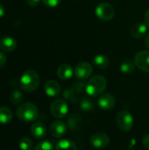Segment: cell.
<instances>
[{"instance_id": "obj_1", "label": "cell", "mask_w": 149, "mask_h": 150, "mask_svg": "<svg viewBox=\"0 0 149 150\" xmlns=\"http://www.w3.org/2000/svg\"><path fill=\"white\" fill-rule=\"evenodd\" d=\"M40 79L38 73L35 70L28 69L22 74L19 80V84L24 91L27 92H32L37 90L40 85Z\"/></svg>"}, {"instance_id": "obj_2", "label": "cell", "mask_w": 149, "mask_h": 150, "mask_svg": "<svg viewBox=\"0 0 149 150\" xmlns=\"http://www.w3.org/2000/svg\"><path fill=\"white\" fill-rule=\"evenodd\" d=\"M107 86V81L103 76H95L91 77L85 85V92L90 97L102 95Z\"/></svg>"}, {"instance_id": "obj_3", "label": "cell", "mask_w": 149, "mask_h": 150, "mask_svg": "<svg viewBox=\"0 0 149 150\" xmlns=\"http://www.w3.org/2000/svg\"><path fill=\"white\" fill-rule=\"evenodd\" d=\"M17 117L21 121L25 123H31L37 120L39 112L37 106L30 102L22 104L17 109Z\"/></svg>"}, {"instance_id": "obj_4", "label": "cell", "mask_w": 149, "mask_h": 150, "mask_svg": "<svg viewBox=\"0 0 149 150\" xmlns=\"http://www.w3.org/2000/svg\"><path fill=\"white\" fill-rule=\"evenodd\" d=\"M118 127L124 132H129L133 127L134 120L133 115L126 110L119 111L116 117Z\"/></svg>"}, {"instance_id": "obj_5", "label": "cell", "mask_w": 149, "mask_h": 150, "mask_svg": "<svg viewBox=\"0 0 149 150\" xmlns=\"http://www.w3.org/2000/svg\"><path fill=\"white\" fill-rule=\"evenodd\" d=\"M68 112V106L65 100L63 99H55L52 102L50 105V112L56 119L64 118Z\"/></svg>"}, {"instance_id": "obj_6", "label": "cell", "mask_w": 149, "mask_h": 150, "mask_svg": "<svg viewBox=\"0 0 149 150\" xmlns=\"http://www.w3.org/2000/svg\"><path fill=\"white\" fill-rule=\"evenodd\" d=\"M96 15L103 21H109L115 15L114 7L109 3H101L96 8Z\"/></svg>"}, {"instance_id": "obj_7", "label": "cell", "mask_w": 149, "mask_h": 150, "mask_svg": "<svg viewBox=\"0 0 149 150\" xmlns=\"http://www.w3.org/2000/svg\"><path fill=\"white\" fill-rule=\"evenodd\" d=\"M92 71V66L90 63L87 62H82L76 66L74 69V74L78 80L83 81L88 79L91 76Z\"/></svg>"}, {"instance_id": "obj_8", "label": "cell", "mask_w": 149, "mask_h": 150, "mask_svg": "<svg viewBox=\"0 0 149 150\" xmlns=\"http://www.w3.org/2000/svg\"><path fill=\"white\" fill-rule=\"evenodd\" d=\"M90 143L96 149H105L110 144V138L103 133H97L90 138Z\"/></svg>"}, {"instance_id": "obj_9", "label": "cell", "mask_w": 149, "mask_h": 150, "mask_svg": "<svg viewBox=\"0 0 149 150\" xmlns=\"http://www.w3.org/2000/svg\"><path fill=\"white\" fill-rule=\"evenodd\" d=\"M134 63L141 70L149 72V51L139 52L134 57Z\"/></svg>"}, {"instance_id": "obj_10", "label": "cell", "mask_w": 149, "mask_h": 150, "mask_svg": "<svg viewBox=\"0 0 149 150\" xmlns=\"http://www.w3.org/2000/svg\"><path fill=\"white\" fill-rule=\"evenodd\" d=\"M115 103H116V99L114 96L112 95L111 93L102 94L97 100L98 106L104 111H108L112 109L115 105Z\"/></svg>"}, {"instance_id": "obj_11", "label": "cell", "mask_w": 149, "mask_h": 150, "mask_svg": "<svg viewBox=\"0 0 149 150\" xmlns=\"http://www.w3.org/2000/svg\"><path fill=\"white\" fill-rule=\"evenodd\" d=\"M67 132V126L63 121L55 120L50 126V134L54 138H61L65 135Z\"/></svg>"}, {"instance_id": "obj_12", "label": "cell", "mask_w": 149, "mask_h": 150, "mask_svg": "<svg viewBox=\"0 0 149 150\" xmlns=\"http://www.w3.org/2000/svg\"><path fill=\"white\" fill-rule=\"evenodd\" d=\"M44 91L45 93L48 97H56L61 92V86L60 84L54 80H48L44 84Z\"/></svg>"}, {"instance_id": "obj_13", "label": "cell", "mask_w": 149, "mask_h": 150, "mask_svg": "<svg viewBox=\"0 0 149 150\" xmlns=\"http://www.w3.org/2000/svg\"><path fill=\"white\" fill-rule=\"evenodd\" d=\"M56 74L57 76L61 80H69L74 74V69L69 64L63 63L61 66H59Z\"/></svg>"}, {"instance_id": "obj_14", "label": "cell", "mask_w": 149, "mask_h": 150, "mask_svg": "<svg viewBox=\"0 0 149 150\" xmlns=\"http://www.w3.org/2000/svg\"><path fill=\"white\" fill-rule=\"evenodd\" d=\"M17 47V41L10 36H4L0 40V49L4 52H11Z\"/></svg>"}, {"instance_id": "obj_15", "label": "cell", "mask_w": 149, "mask_h": 150, "mask_svg": "<svg viewBox=\"0 0 149 150\" xmlns=\"http://www.w3.org/2000/svg\"><path fill=\"white\" fill-rule=\"evenodd\" d=\"M31 134L35 139H43L47 134V128L41 122H35L31 127Z\"/></svg>"}, {"instance_id": "obj_16", "label": "cell", "mask_w": 149, "mask_h": 150, "mask_svg": "<svg viewBox=\"0 0 149 150\" xmlns=\"http://www.w3.org/2000/svg\"><path fill=\"white\" fill-rule=\"evenodd\" d=\"M147 30L148 25L146 24L136 23L131 28V34L135 39H141L147 33Z\"/></svg>"}, {"instance_id": "obj_17", "label": "cell", "mask_w": 149, "mask_h": 150, "mask_svg": "<svg viewBox=\"0 0 149 150\" xmlns=\"http://www.w3.org/2000/svg\"><path fill=\"white\" fill-rule=\"evenodd\" d=\"M92 62H93V65L99 69H105L110 64L109 58L105 54H97L96 56H94Z\"/></svg>"}, {"instance_id": "obj_18", "label": "cell", "mask_w": 149, "mask_h": 150, "mask_svg": "<svg viewBox=\"0 0 149 150\" xmlns=\"http://www.w3.org/2000/svg\"><path fill=\"white\" fill-rule=\"evenodd\" d=\"M12 120V112L7 106H0V124H9Z\"/></svg>"}, {"instance_id": "obj_19", "label": "cell", "mask_w": 149, "mask_h": 150, "mask_svg": "<svg viewBox=\"0 0 149 150\" xmlns=\"http://www.w3.org/2000/svg\"><path fill=\"white\" fill-rule=\"evenodd\" d=\"M55 150H77V147L74 142L64 139L56 143Z\"/></svg>"}, {"instance_id": "obj_20", "label": "cell", "mask_w": 149, "mask_h": 150, "mask_svg": "<svg viewBox=\"0 0 149 150\" xmlns=\"http://www.w3.org/2000/svg\"><path fill=\"white\" fill-rule=\"evenodd\" d=\"M135 63L134 61L132 60H126L120 64V71L124 74H131L133 72L135 69Z\"/></svg>"}, {"instance_id": "obj_21", "label": "cell", "mask_w": 149, "mask_h": 150, "mask_svg": "<svg viewBox=\"0 0 149 150\" xmlns=\"http://www.w3.org/2000/svg\"><path fill=\"white\" fill-rule=\"evenodd\" d=\"M80 107L84 112H91L94 109V103L89 98H83L80 101Z\"/></svg>"}, {"instance_id": "obj_22", "label": "cell", "mask_w": 149, "mask_h": 150, "mask_svg": "<svg viewBox=\"0 0 149 150\" xmlns=\"http://www.w3.org/2000/svg\"><path fill=\"white\" fill-rule=\"evenodd\" d=\"M10 99H11V103L13 105H19V104H21L23 102L24 96H23L21 91H19L18 90H15L11 93Z\"/></svg>"}, {"instance_id": "obj_23", "label": "cell", "mask_w": 149, "mask_h": 150, "mask_svg": "<svg viewBox=\"0 0 149 150\" xmlns=\"http://www.w3.org/2000/svg\"><path fill=\"white\" fill-rule=\"evenodd\" d=\"M33 143L29 137H23L19 142L20 150H32Z\"/></svg>"}, {"instance_id": "obj_24", "label": "cell", "mask_w": 149, "mask_h": 150, "mask_svg": "<svg viewBox=\"0 0 149 150\" xmlns=\"http://www.w3.org/2000/svg\"><path fill=\"white\" fill-rule=\"evenodd\" d=\"M33 150H54V147L51 142L47 141H43L39 142Z\"/></svg>"}, {"instance_id": "obj_25", "label": "cell", "mask_w": 149, "mask_h": 150, "mask_svg": "<svg viewBox=\"0 0 149 150\" xmlns=\"http://www.w3.org/2000/svg\"><path fill=\"white\" fill-rule=\"evenodd\" d=\"M63 98H65L66 99H72L75 96V90L74 88H66L62 93Z\"/></svg>"}, {"instance_id": "obj_26", "label": "cell", "mask_w": 149, "mask_h": 150, "mask_svg": "<svg viewBox=\"0 0 149 150\" xmlns=\"http://www.w3.org/2000/svg\"><path fill=\"white\" fill-rule=\"evenodd\" d=\"M42 1L46 6L50 7V8H54L58 6L60 3L61 2V0H42Z\"/></svg>"}, {"instance_id": "obj_27", "label": "cell", "mask_w": 149, "mask_h": 150, "mask_svg": "<svg viewBox=\"0 0 149 150\" xmlns=\"http://www.w3.org/2000/svg\"><path fill=\"white\" fill-rule=\"evenodd\" d=\"M85 85H86V83L84 84L83 83H76L75 85H74V90L76 91L81 92L83 90L85 91Z\"/></svg>"}, {"instance_id": "obj_28", "label": "cell", "mask_w": 149, "mask_h": 150, "mask_svg": "<svg viewBox=\"0 0 149 150\" xmlns=\"http://www.w3.org/2000/svg\"><path fill=\"white\" fill-rule=\"evenodd\" d=\"M142 144L146 149L149 150V134H146L142 139Z\"/></svg>"}, {"instance_id": "obj_29", "label": "cell", "mask_w": 149, "mask_h": 150, "mask_svg": "<svg viewBox=\"0 0 149 150\" xmlns=\"http://www.w3.org/2000/svg\"><path fill=\"white\" fill-rule=\"evenodd\" d=\"M6 61H7V59H6L5 54H4V53L0 52V69H1V68H3V67L5 65Z\"/></svg>"}, {"instance_id": "obj_30", "label": "cell", "mask_w": 149, "mask_h": 150, "mask_svg": "<svg viewBox=\"0 0 149 150\" xmlns=\"http://www.w3.org/2000/svg\"><path fill=\"white\" fill-rule=\"evenodd\" d=\"M26 2L30 7H37L40 4V0H26Z\"/></svg>"}, {"instance_id": "obj_31", "label": "cell", "mask_w": 149, "mask_h": 150, "mask_svg": "<svg viewBox=\"0 0 149 150\" xmlns=\"http://www.w3.org/2000/svg\"><path fill=\"white\" fill-rule=\"evenodd\" d=\"M145 22H146V25L149 27V8L148 9V11H146V14H145Z\"/></svg>"}, {"instance_id": "obj_32", "label": "cell", "mask_w": 149, "mask_h": 150, "mask_svg": "<svg viewBox=\"0 0 149 150\" xmlns=\"http://www.w3.org/2000/svg\"><path fill=\"white\" fill-rule=\"evenodd\" d=\"M4 13H5V9H4V7L0 4V18H2V17L4 15Z\"/></svg>"}, {"instance_id": "obj_33", "label": "cell", "mask_w": 149, "mask_h": 150, "mask_svg": "<svg viewBox=\"0 0 149 150\" xmlns=\"http://www.w3.org/2000/svg\"><path fill=\"white\" fill-rule=\"evenodd\" d=\"M145 43H146L147 47L149 49V33L147 34V37H146V40H145Z\"/></svg>"}]
</instances>
